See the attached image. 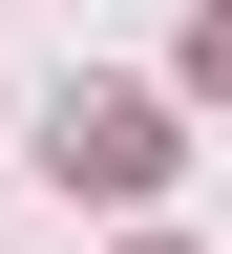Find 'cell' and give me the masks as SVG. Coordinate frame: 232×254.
Listing matches in <instances>:
<instances>
[{"instance_id": "obj_1", "label": "cell", "mask_w": 232, "mask_h": 254, "mask_svg": "<svg viewBox=\"0 0 232 254\" xmlns=\"http://www.w3.org/2000/svg\"><path fill=\"white\" fill-rule=\"evenodd\" d=\"M43 170L106 190V212H148V190H169V106H148V85H63L43 106Z\"/></svg>"}, {"instance_id": "obj_2", "label": "cell", "mask_w": 232, "mask_h": 254, "mask_svg": "<svg viewBox=\"0 0 232 254\" xmlns=\"http://www.w3.org/2000/svg\"><path fill=\"white\" fill-rule=\"evenodd\" d=\"M190 85H232V0H211V21H190Z\"/></svg>"}]
</instances>
